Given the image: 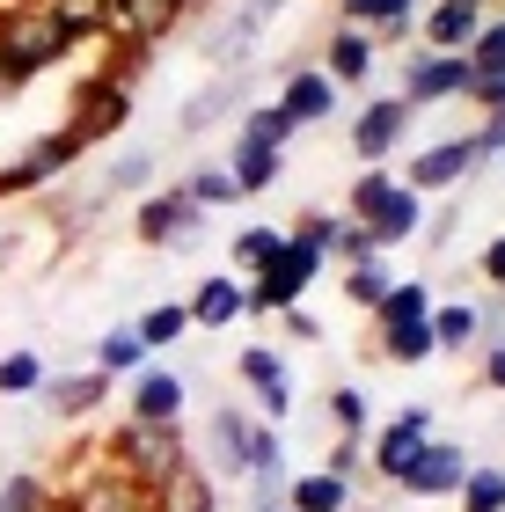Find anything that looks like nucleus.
I'll return each instance as SVG.
<instances>
[{"mask_svg":"<svg viewBox=\"0 0 505 512\" xmlns=\"http://www.w3.org/2000/svg\"><path fill=\"white\" fill-rule=\"evenodd\" d=\"M381 352L396 366H425L440 344H432V315H410V322H381Z\"/></svg>","mask_w":505,"mask_h":512,"instance_id":"23","label":"nucleus"},{"mask_svg":"<svg viewBox=\"0 0 505 512\" xmlns=\"http://www.w3.org/2000/svg\"><path fill=\"white\" fill-rule=\"evenodd\" d=\"M235 374L249 381V395L264 403V417H286L293 410V381H286V359L271 352V344H249V352L235 359Z\"/></svg>","mask_w":505,"mask_h":512,"instance_id":"12","label":"nucleus"},{"mask_svg":"<svg viewBox=\"0 0 505 512\" xmlns=\"http://www.w3.org/2000/svg\"><path fill=\"white\" fill-rule=\"evenodd\" d=\"M154 512H220V491H213V476H205L198 461H183L176 476L154 483Z\"/></svg>","mask_w":505,"mask_h":512,"instance_id":"17","label":"nucleus"},{"mask_svg":"<svg viewBox=\"0 0 505 512\" xmlns=\"http://www.w3.org/2000/svg\"><path fill=\"white\" fill-rule=\"evenodd\" d=\"M44 410L52 417H66V425H74V417H88V410H103L110 403V374H74V381H52L44 374Z\"/></svg>","mask_w":505,"mask_h":512,"instance_id":"16","label":"nucleus"},{"mask_svg":"<svg viewBox=\"0 0 505 512\" xmlns=\"http://www.w3.org/2000/svg\"><path fill=\"white\" fill-rule=\"evenodd\" d=\"M462 476H469V454L454 447V439H425V454L410 461L396 483L410 498H454V491H462Z\"/></svg>","mask_w":505,"mask_h":512,"instance_id":"8","label":"nucleus"},{"mask_svg":"<svg viewBox=\"0 0 505 512\" xmlns=\"http://www.w3.org/2000/svg\"><path fill=\"white\" fill-rule=\"evenodd\" d=\"M425 439H432V410H425V403H410V410H396V417H388V432L374 439V469H381L388 483H396V476L410 469V461L425 454Z\"/></svg>","mask_w":505,"mask_h":512,"instance_id":"10","label":"nucleus"},{"mask_svg":"<svg viewBox=\"0 0 505 512\" xmlns=\"http://www.w3.org/2000/svg\"><path fill=\"white\" fill-rule=\"evenodd\" d=\"M418 0H344V30H410Z\"/></svg>","mask_w":505,"mask_h":512,"instance_id":"27","label":"nucleus"},{"mask_svg":"<svg viewBox=\"0 0 505 512\" xmlns=\"http://www.w3.org/2000/svg\"><path fill=\"white\" fill-rule=\"evenodd\" d=\"M183 330H191V300H162V308H147L140 322H132V337H140L147 352H162V344H176Z\"/></svg>","mask_w":505,"mask_h":512,"instance_id":"29","label":"nucleus"},{"mask_svg":"<svg viewBox=\"0 0 505 512\" xmlns=\"http://www.w3.org/2000/svg\"><path fill=\"white\" fill-rule=\"evenodd\" d=\"M476 30H484V8H469V0H440V8L425 15V44L432 52H469Z\"/></svg>","mask_w":505,"mask_h":512,"instance_id":"19","label":"nucleus"},{"mask_svg":"<svg viewBox=\"0 0 505 512\" xmlns=\"http://www.w3.org/2000/svg\"><path fill=\"white\" fill-rule=\"evenodd\" d=\"M279 249H286V227H242V235H235V249H227V256H235V264H242L249 278H257V271H264V264H271Z\"/></svg>","mask_w":505,"mask_h":512,"instance_id":"30","label":"nucleus"},{"mask_svg":"<svg viewBox=\"0 0 505 512\" xmlns=\"http://www.w3.org/2000/svg\"><path fill=\"white\" fill-rule=\"evenodd\" d=\"M344 205H352V220H366V227L381 235V249H388V242H410V235L425 227V191H410V183L388 176V169H366Z\"/></svg>","mask_w":505,"mask_h":512,"instance_id":"2","label":"nucleus"},{"mask_svg":"<svg viewBox=\"0 0 505 512\" xmlns=\"http://www.w3.org/2000/svg\"><path fill=\"white\" fill-rule=\"evenodd\" d=\"M462 512H505V469H469L462 476Z\"/></svg>","mask_w":505,"mask_h":512,"instance_id":"36","label":"nucleus"},{"mask_svg":"<svg viewBox=\"0 0 505 512\" xmlns=\"http://www.w3.org/2000/svg\"><path fill=\"white\" fill-rule=\"evenodd\" d=\"M0 512H52V491H44V476H15V483H0Z\"/></svg>","mask_w":505,"mask_h":512,"instance_id":"41","label":"nucleus"},{"mask_svg":"<svg viewBox=\"0 0 505 512\" xmlns=\"http://www.w3.org/2000/svg\"><path fill=\"white\" fill-rule=\"evenodd\" d=\"M484 278H491V286H505V235L484 249Z\"/></svg>","mask_w":505,"mask_h":512,"instance_id":"50","label":"nucleus"},{"mask_svg":"<svg viewBox=\"0 0 505 512\" xmlns=\"http://www.w3.org/2000/svg\"><path fill=\"white\" fill-rule=\"evenodd\" d=\"M381 322H410V315H432V286L425 278H396V286H388V300L374 308Z\"/></svg>","mask_w":505,"mask_h":512,"instance_id":"34","label":"nucleus"},{"mask_svg":"<svg viewBox=\"0 0 505 512\" xmlns=\"http://www.w3.org/2000/svg\"><path fill=\"white\" fill-rule=\"evenodd\" d=\"M403 132H410V103L403 96H374L352 118V154L366 161V169H388V154L403 147Z\"/></svg>","mask_w":505,"mask_h":512,"instance_id":"7","label":"nucleus"},{"mask_svg":"<svg viewBox=\"0 0 505 512\" xmlns=\"http://www.w3.org/2000/svg\"><path fill=\"white\" fill-rule=\"evenodd\" d=\"M147 183H154V154H125V161H110L103 191H147Z\"/></svg>","mask_w":505,"mask_h":512,"instance_id":"42","label":"nucleus"},{"mask_svg":"<svg viewBox=\"0 0 505 512\" xmlns=\"http://www.w3.org/2000/svg\"><path fill=\"white\" fill-rule=\"evenodd\" d=\"M264 512H293V505H264Z\"/></svg>","mask_w":505,"mask_h":512,"instance_id":"52","label":"nucleus"},{"mask_svg":"<svg viewBox=\"0 0 505 512\" xmlns=\"http://www.w3.org/2000/svg\"><path fill=\"white\" fill-rule=\"evenodd\" d=\"M271 15H279V0H249V8H242V15H235V22H227V30L213 37V59H242L249 44L264 37V22H271Z\"/></svg>","mask_w":505,"mask_h":512,"instance_id":"28","label":"nucleus"},{"mask_svg":"<svg viewBox=\"0 0 505 512\" xmlns=\"http://www.w3.org/2000/svg\"><path fill=\"white\" fill-rule=\"evenodd\" d=\"M469 8H484V0H469Z\"/></svg>","mask_w":505,"mask_h":512,"instance_id":"53","label":"nucleus"},{"mask_svg":"<svg viewBox=\"0 0 505 512\" xmlns=\"http://www.w3.org/2000/svg\"><path fill=\"white\" fill-rule=\"evenodd\" d=\"M279 315H286V330L301 337V344H315V337H323V322H315V315H301V308H279Z\"/></svg>","mask_w":505,"mask_h":512,"instance_id":"49","label":"nucleus"},{"mask_svg":"<svg viewBox=\"0 0 505 512\" xmlns=\"http://www.w3.org/2000/svg\"><path fill=\"white\" fill-rule=\"evenodd\" d=\"M235 103H242V81H213L191 110H183V132H205V125L220 118V110H235Z\"/></svg>","mask_w":505,"mask_h":512,"instance_id":"37","label":"nucleus"},{"mask_svg":"<svg viewBox=\"0 0 505 512\" xmlns=\"http://www.w3.org/2000/svg\"><path fill=\"white\" fill-rule=\"evenodd\" d=\"M366 66H374V37H366V30H344V22H337L323 74H330L337 88H352V81H366Z\"/></svg>","mask_w":505,"mask_h":512,"instance_id":"22","label":"nucleus"},{"mask_svg":"<svg viewBox=\"0 0 505 512\" xmlns=\"http://www.w3.org/2000/svg\"><path fill=\"white\" fill-rule=\"evenodd\" d=\"M469 103H484V110H505V74H476Z\"/></svg>","mask_w":505,"mask_h":512,"instance_id":"47","label":"nucleus"},{"mask_svg":"<svg viewBox=\"0 0 505 512\" xmlns=\"http://www.w3.org/2000/svg\"><path fill=\"white\" fill-rule=\"evenodd\" d=\"M132 227H140V242H183V235L198 227V205H191V191L176 183V191L140 198V220H132Z\"/></svg>","mask_w":505,"mask_h":512,"instance_id":"15","label":"nucleus"},{"mask_svg":"<svg viewBox=\"0 0 505 512\" xmlns=\"http://www.w3.org/2000/svg\"><path fill=\"white\" fill-rule=\"evenodd\" d=\"M242 132H249V139H264V147H279V154H286V139L301 132V125L286 118V103H257V110H249V118H242Z\"/></svg>","mask_w":505,"mask_h":512,"instance_id":"35","label":"nucleus"},{"mask_svg":"<svg viewBox=\"0 0 505 512\" xmlns=\"http://www.w3.org/2000/svg\"><path fill=\"white\" fill-rule=\"evenodd\" d=\"M125 118H132V88H125V81L88 74V81L74 88V118H66V132H74L81 147H96V139H110Z\"/></svg>","mask_w":505,"mask_h":512,"instance_id":"6","label":"nucleus"},{"mask_svg":"<svg viewBox=\"0 0 505 512\" xmlns=\"http://www.w3.org/2000/svg\"><path fill=\"white\" fill-rule=\"evenodd\" d=\"M476 337H484V308H469V300L432 308V344H440V352H469Z\"/></svg>","mask_w":505,"mask_h":512,"instance_id":"24","label":"nucleus"},{"mask_svg":"<svg viewBox=\"0 0 505 512\" xmlns=\"http://www.w3.org/2000/svg\"><path fill=\"white\" fill-rule=\"evenodd\" d=\"M176 0H110V22H103V44L110 37H140V44H162L176 30Z\"/></svg>","mask_w":505,"mask_h":512,"instance_id":"14","label":"nucleus"},{"mask_svg":"<svg viewBox=\"0 0 505 512\" xmlns=\"http://www.w3.org/2000/svg\"><path fill=\"white\" fill-rule=\"evenodd\" d=\"M279 161H286L279 147H264V139H249V132H242V139H235V154H227V176H235V191H242V198H257V191H271V183H279Z\"/></svg>","mask_w":505,"mask_h":512,"instance_id":"18","label":"nucleus"},{"mask_svg":"<svg viewBox=\"0 0 505 512\" xmlns=\"http://www.w3.org/2000/svg\"><path fill=\"white\" fill-rule=\"evenodd\" d=\"M359 461H366V439H359V432H337V447H330V461H323V469L352 483V469H359Z\"/></svg>","mask_w":505,"mask_h":512,"instance_id":"44","label":"nucleus"},{"mask_svg":"<svg viewBox=\"0 0 505 512\" xmlns=\"http://www.w3.org/2000/svg\"><path fill=\"white\" fill-rule=\"evenodd\" d=\"M330 227H337L330 213H301V220H293V242H308V249H323V256H330Z\"/></svg>","mask_w":505,"mask_h":512,"instance_id":"45","label":"nucleus"},{"mask_svg":"<svg viewBox=\"0 0 505 512\" xmlns=\"http://www.w3.org/2000/svg\"><path fill=\"white\" fill-rule=\"evenodd\" d=\"M176 8H191V0H176Z\"/></svg>","mask_w":505,"mask_h":512,"instance_id":"54","label":"nucleus"},{"mask_svg":"<svg viewBox=\"0 0 505 512\" xmlns=\"http://www.w3.org/2000/svg\"><path fill=\"white\" fill-rule=\"evenodd\" d=\"M44 388V359L37 352H8L0 359V395H37Z\"/></svg>","mask_w":505,"mask_h":512,"instance_id":"39","label":"nucleus"},{"mask_svg":"<svg viewBox=\"0 0 505 512\" xmlns=\"http://www.w3.org/2000/svg\"><path fill=\"white\" fill-rule=\"evenodd\" d=\"M476 169V147L469 139H447V147H425V154H410V169H403V183L410 191H454Z\"/></svg>","mask_w":505,"mask_h":512,"instance_id":"13","label":"nucleus"},{"mask_svg":"<svg viewBox=\"0 0 505 512\" xmlns=\"http://www.w3.org/2000/svg\"><path fill=\"white\" fill-rule=\"evenodd\" d=\"M484 381L505 395V344H491V359H484Z\"/></svg>","mask_w":505,"mask_h":512,"instance_id":"51","label":"nucleus"},{"mask_svg":"<svg viewBox=\"0 0 505 512\" xmlns=\"http://www.w3.org/2000/svg\"><path fill=\"white\" fill-rule=\"evenodd\" d=\"M66 52H74V30L59 22L52 0H8L0 8V74H8V88H22L44 66H59Z\"/></svg>","mask_w":505,"mask_h":512,"instance_id":"1","label":"nucleus"},{"mask_svg":"<svg viewBox=\"0 0 505 512\" xmlns=\"http://www.w3.org/2000/svg\"><path fill=\"white\" fill-rule=\"evenodd\" d=\"M330 256H344V264H374V256H381V235H374L366 220H337V227H330Z\"/></svg>","mask_w":505,"mask_h":512,"instance_id":"33","label":"nucleus"},{"mask_svg":"<svg viewBox=\"0 0 505 512\" xmlns=\"http://www.w3.org/2000/svg\"><path fill=\"white\" fill-rule=\"evenodd\" d=\"M469 88H476V66H469V52H425L418 66H410V88H403V103L418 110V103L469 96Z\"/></svg>","mask_w":505,"mask_h":512,"instance_id":"9","label":"nucleus"},{"mask_svg":"<svg viewBox=\"0 0 505 512\" xmlns=\"http://www.w3.org/2000/svg\"><path fill=\"white\" fill-rule=\"evenodd\" d=\"M110 461H118L125 476H140L147 491L162 476H176L183 461H191V447H183V432L176 425H140V417H125V432L110 439Z\"/></svg>","mask_w":505,"mask_h":512,"instance_id":"5","label":"nucleus"},{"mask_svg":"<svg viewBox=\"0 0 505 512\" xmlns=\"http://www.w3.org/2000/svg\"><path fill=\"white\" fill-rule=\"evenodd\" d=\"M330 417H337L344 432L366 439V395H359V388H330Z\"/></svg>","mask_w":505,"mask_h":512,"instance_id":"43","label":"nucleus"},{"mask_svg":"<svg viewBox=\"0 0 505 512\" xmlns=\"http://www.w3.org/2000/svg\"><path fill=\"white\" fill-rule=\"evenodd\" d=\"M279 103H286L293 125H330L337 118V81L323 74V66H301V74L279 81Z\"/></svg>","mask_w":505,"mask_h":512,"instance_id":"11","label":"nucleus"},{"mask_svg":"<svg viewBox=\"0 0 505 512\" xmlns=\"http://www.w3.org/2000/svg\"><path fill=\"white\" fill-rule=\"evenodd\" d=\"M183 191H191V205H198V213H205V205H235V198H242V191H235V176H227L220 161L191 169V176H183Z\"/></svg>","mask_w":505,"mask_h":512,"instance_id":"32","label":"nucleus"},{"mask_svg":"<svg viewBox=\"0 0 505 512\" xmlns=\"http://www.w3.org/2000/svg\"><path fill=\"white\" fill-rule=\"evenodd\" d=\"M469 147H476V161H484V154H505V110H491L484 132H469Z\"/></svg>","mask_w":505,"mask_h":512,"instance_id":"46","label":"nucleus"},{"mask_svg":"<svg viewBox=\"0 0 505 512\" xmlns=\"http://www.w3.org/2000/svg\"><path fill=\"white\" fill-rule=\"evenodd\" d=\"M454 220H462V213H454V205H440V213L425 220V242H432V249H440V242H454Z\"/></svg>","mask_w":505,"mask_h":512,"instance_id":"48","label":"nucleus"},{"mask_svg":"<svg viewBox=\"0 0 505 512\" xmlns=\"http://www.w3.org/2000/svg\"><path fill=\"white\" fill-rule=\"evenodd\" d=\"M388 286H396V278H388V264H381V256H374V264H352V278H344L352 308H381V300H388Z\"/></svg>","mask_w":505,"mask_h":512,"instance_id":"38","label":"nucleus"},{"mask_svg":"<svg viewBox=\"0 0 505 512\" xmlns=\"http://www.w3.org/2000/svg\"><path fill=\"white\" fill-rule=\"evenodd\" d=\"M323 278V249H308V242H293L271 256V264L257 271V286H242V308L249 315H279V308H301V293Z\"/></svg>","mask_w":505,"mask_h":512,"instance_id":"3","label":"nucleus"},{"mask_svg":"<svg viewBox=\"0 0 505 512\" xmlns=\"http://www.w3.org/2000/svg\"><path fill=\"white\" fill-rule=\"evenodd\" d=\"M286 505H293V512H344V505H352V483L330 476V469H315V476H301V483H286Z\"/></svg>","mask_w":505,"mask_h":512,"instance_id":"25","label":"nucleus"},{"mask_svg":"<svg viewBox=\"0 0 505 512\" xmlns=\"http://www.w3.org/2000/svg\"><path fill=\"white\" fill-rule=\"evenodd\" d=\"M52 512H154V491H147L140 476H125L118 461L103 454V469H88V476H66V483H59Z\"/></svg>","mask_w":505,"mask_h":512,"instance_id":"4","label":"nucleus"},{"mask_svg":"<svg viewBox=\"0 0 505 512\" xmlns=\"http://www.w3.org/2000/svg\"><path fill=\"white\" fill-rule=\"evenodd\" d=\"M132 417H140V425H176L183 417V381L176 374H140L132 381Z\"/></svg>","mask_w":505,"mask_h":512,"instance_id":"20","label":"nucleus"},{"mask_svg":"<svg viewBox=\"0 0 505 512\" xmlns=\"http://www.w3.org/2000/svg\"><path fill=\"white\" fill-rule=\"evenodd\" d=\"M469 66L476 74H505V22H484V30L469 37Z\"/></svg>","mask_w":505,"mask_h":512,"instance_id":"40","label":"nucleus"},{"mask_svg":"<svg viewBox=\"0 0 505 512\" xmlns=\"http://www.w3.org/2000/svg\"><path fill=\"white\" fill-rule=\"evenodd\" d=\"M249 308H242V286L235 278H205V286L191 293V322L198 330H227V322H242Z\"/></svg>","mask_w":505,"mask_h":512,"instance_id":"21","label":"nucleus"},{"mask_svg":"<svg viewBox=\"0 0 505 512\" xmlns=\"http://www.w3.org/2000/svg\"><path fill=\"white\" fill-rule=\"evenodd\" d=\"M213 461H220V476H249V417L242 410L213 417Z\"/></svg>","mask_w":505,"mask_h":512,"instance_id":"26","label":"nucleus"},{"mask_svg":"<svg viewBox=\"0 0 505 512\" xmlns=\"http://www.w3.org/2000/svg\"><path fill=\"white\" fill-rule=\"evenodd\" d=\"M140 359H147V344L132 337V330H110V337L96 344V374H110V381H118V374H140Z\"/></svg>","mask_w":505,"mask_h":512,"instance_id":"31","label":"nucleus"}]
</instances>
